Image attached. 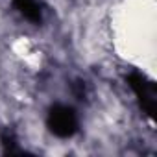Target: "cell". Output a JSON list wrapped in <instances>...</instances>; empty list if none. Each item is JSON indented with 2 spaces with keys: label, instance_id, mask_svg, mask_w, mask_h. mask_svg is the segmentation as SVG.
<instances>
[{
  "label": "cell",
  "instance_id": "2",
  "mask_svg": "<svg viewBox=\"0 0 157 157\" xmlns=\"http://www.w3.org/2000/svg\"><path fill=\"white\" fill-rule=\"evenodd\" d=\"M128 83L133 89V93L137 94L142 111L153 120L155 118V111H157V91H155V83L150 82L146 76L139 74V72H131L128 78Z\"/></svg>",
  "mask_w": 157,
  "mask_h": 157
},
{
  "label": "cell",
  "instance_id": "1",
  "mask_svg": "<svg viewBox=\"0 0 157 157\" xmlns=\"http://www.w3.org/2000/svg\"><path fill=\"white\" fill-rule=\"evenodd\" d=\"M46 126L56 137H61V139L72 137L78 129V118H76L74 109L61 105V104L50 107L48 117H46Z\"/></svg>",
  "mask_w": 157,
  "mask_h": 157
},
{
  "label": "cell",
  "instance_id": "3",
  "mask_svg": "<svg viewBox=\"0 0 157 157\" xmlns=\"http://www.w3.org/2000/svg\"><path fill=\"white\" fill-rule=\"evenodd\" d=\"M15 6L19 8V11L32 22H41L43 15H41V8L35 0H13Z\"/></svg>",
  "mask_w": 157,
  "mask_h": 157
}]
</instances>
